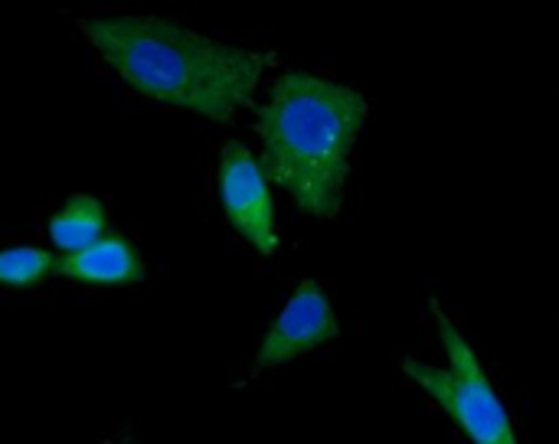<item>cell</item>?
Segmentation results:
<instances>
[{
  "instance_id": "cell-1",
  "label": "cell",
  "mask_w": 559,
  "mask_h": 444,
  "mask_svg": "<svg viewBox=\"0 0 559 444\" xmlns=\"http://www.w3.org/2000/svg\"><path fill=\"white\" fill-rule=\"evenodd\" d=\"M82 33L138 95L213 121L252 101L265 56L151 13H95Z\"/></svg>"
},
{
  "instance_id": "cell-2",
  "label": "cell",
  "mask_w": 559,
  "mask_h": 444,
  "mask_svg": "<svg viewBox=\"0 0 559 444\" xmlns=\"http://www.w3.org/2000/svg\"><path fill=\"white\" fill-rule=\"evenodd\" d=\"M367 98L314 72H285L255 115L262 167L301 213L334 219L344 206Z\"/></svg>"
},
{
  "instance_id": "cell-3",
  "label": "cell",
  "mask_w": 559,
  "mask_h": 444,
  "mask_svg": "<svg viewBox=\"0 0 559 444\" xmlns=\"http://www.w3.org/2000/svg\"><path fill=\"white\" fill-rule=\"evenodd\" d=\"M432 317L439 327V340L449 367H432L423 360H406V376L465 432L472 444H518L514 422L504 403L495 393L488 370L478 353L465 340V334L452 324V317L432 301Z\"/></svg>"
},
{
  "instance_id": "cell-4",
  "label": "cell",
  "mask_w": 559,
  "mask_h": 444,
  "mask_svg": "<svg viewBox=\"0 0 559 444\" xmlns=\"http://www.w3.org/2000/svg\"><path fill=\"white\" fill-rule=\"evenodd\" d=\"M219 203L226 223L242 242H249L259 255H275L278 232L269 173L262 160L239 141H226L219 151Z\"/></svg>"
},
{
  "instance_id": "cell-5",
  "label": "cell",
  "mask_w": 559,
  "mask_h": 444,
  "mask_svg": "<svg viewBox=\"0 0 559 444\" xmlns=\"http://www.w3.org/2000/svg\"><path fill=\"white\" fill-rule=\"evenodd\" d=\"M341 337V324L331 304V295L324 291L321 281L308 278L295 288V295L285 301L278 311L275 324L259 344L255 353V370H275L301 353H311L324 344H334Z\"/></svg>"
},
{
  "instance_id": "cell-6",
  "label": "cell",
  "mask_w": 559,
  "mask_h": 444,
  "mask_svg": "<svg viewBox=\"0 0 559 444\" xmlns=\"http://www.w3.org/2000/svg\"><path fill=\"white\" fill-rule=\"evenodd\" d=\"M56 275L88 288H128L144 278V259L124 236L108 232L75 255H59Z\"/></svg>"
},
{
  "instance_id": "cell-7",
  "label": "cell",
  "mask_w": 559,
  "mask_h": 444,
  "mask_svg": "<svg viewBox=\"0 0 559 444\" xmlns=\"http://www.w3.org/2000/svg\"><path fill=\"white\" fill-rule=\"evenodd\" d=\"M46 232L62 255H75L108 236V206L92 193H75L52 213Z\"/></svg>"
},
{
  "instance_id": "cell-8",
  "label": "cell",
  "mask_w": 559,
  "mask_h": 444,
  "mask_svg": "<svg viewBox=\"0 0 559 444\" xmlns=\"http://www.w3.org/2000/svg\"><path fill=\"white\" fill-rule=\"evenodd\" d=\"M56 265H59V255L39 245L0 249V288H13V291L36 288L56 275Z\"/></svg>"
},
{
  "instance_id": "cell-9",
  "label": "cell",
  "mask_w": 559,
  "mask_h": 444,
  "mask_svg": "<svg viewBox=\"0 0 559 444\" xmlns=\"http://www.w3.org/2000/svg\"><path fill=\"white\" fill-rule=\"evenodd\" d=\"M105 444H141V442H131V439H115V442H105Z\"/></svg>"
}]
</instances>
